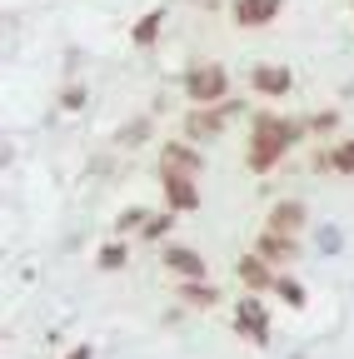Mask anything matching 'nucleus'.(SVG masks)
Wrapping results in <instances>:
<instances>
[{
	"label": "nucleus",
	"mask_w": 354,
	"mask_h": 359,
	"mask_svg": "<svg viewBox=\"0 0 354 359\" xmlns=\"http://www.w3.org/2000/svg\"><path fill=\"white\" fill-rule=\"evenodd\" d=\"M304 200H280L275 210H270V219H264V230H285V235H294L299 224H304Z\"/></svg>",
	"instance_id": "11"
},
{
	"label": "nucleus",
	"mask_w": 354,
	"mask_h": 359,
	"mask_svg": "<svg viewBox=\"0 0 354 359\" xmlns=\"http://www.w3.org/2000/svg\"><path fill=\"white\" fill-rule=\"evenodd\" d=\"M225 85H230V75H225V65H190V75H185V95L195 100V105H219L225 100Z\"/></svg>",
	"instance_id": "2"
},
{
	"label": "nucleus",
	"mask_w": 354,
	"mask_h": 359,
	"mask_svg": "<svg viewBox=\"0 0 354 359\" xmlns=\"http://www.w3.org/2000/svg\"><path fill=\"white\" fill-rule=\"evenodd\" d=\"M65 359H90V344H75V349H70Z\"/></svg>",
	"instance_id": "21"
},
{
	"label": "nucleus",
	"mask_w": 354,
	"mask_h": 359,
	"mask_svg": "<svg viewBox=\"0 0 354 359\" xmlns=\"http://www.w3.org/2000/svg\"><path fill=\"white\" fill-rule=\"evenodd\" d=\"M235 330H240L250 344H264V339H270V314H264V304L245 299V304L235 309Z\"/></svg>",
	"instance_id": "3"
},
{
	"label": "nucleus",
	"mask_w": 354,
	"mask_h": 359,
	"mask_svg": "<svg viewBox=\"0 0 354 359\" xmlns=\"http://www.w3.org/2000/svg\"><path fill=\"white\" fill-rule=\"evenodd\" d=\"M170 224H175V210L150 215V219H145V240H165V235H170Z\"/></svg>",
	"instance_id": "16"
},
{
	"label": "nucleus",
	"mask_w": 354,
	"mask_h": 359,
	"mask_svg": "<svg viewBox=\"0 0 354 359\" xmlns=\"http://www.w3.org/2000/svg\"><path fill=\"white\" fill-rule=\"evenodd\" d=\"M254 250L270 259V264H290L294 255H299V245H294V235H285V230H264L259 240H254Z\"/></svg>",
	"instance_id": "7"
},
{
	"label": "nucleus",
	"mask_w": 354,
	"mask_h": 359,
	"mask_svg": "<svg viewBox=\"0 0 354 359\" xmlns=\"http://www.w3.org/2000/svg\"><path fill=\"white\" fill-rule=\"evenodd\" d=\"M125 264V245H105L100 250V269H120Z\"/></svg>",
	"instance_id": "19"
},
{
	"label": "nucleus",
	"mask_w": 354,
	"mask_h": 359,
	"mask_svg": "<svg viewBox=\"0 0 354 359\" xmlns=\"http://www.w3.org/2000/svg\"><path fill=\"white\" fill-rule=\"evenodd\" d=\"M80 100H85V90H80V85H70L65 95H60V105H65V110H80Z\"/></svg>",
	"instance_id": "20"
},
{
	"label": "nucleus",
	"mask_w": 354,
	"mask_h": 359,
	"mask_svg": "<svg viewBox=\"0 0 354 359\" xmlns=\"http://www.w3.org/2000/svg\"><path fill=\"white\" fill-rule=\"evenodd\" d=\"M235 275H240V285H245L250 294H254V290H270V285H275V275H270V259H264L259 250H254V255H245V259L235 264Z\"/></svg>",
	"instance_id": "6"
},
{
	"label": "nucleus",
	"mask_w": 354,
	"mask_h": 359,
	"mask_svg": "<svg viewBox=\"0 0 354 359\" xmlns=\"http://www.w3.org/2000/svg\"><path fill=\"white\" fill-rule=\"evenodd\" d=\"M329 170H339V175H354V140H339V145L329 150Z\"/></svg>",
	"instance_id": "15"
},
{
	"label": "nucleus",
	"mask_w": 354,
	"mask_h": 359,
	"mask_svg": "<svg viewBox=\"0 0 354 359\" xmlns=\"http://www.w3.org/2000/svg\"><path fill=\"white\" fill-rule=\"evenodd\" d=\"M180 299H185L190 309H210V304H219V290L205 285V280H185V285H180Z\"/></svg>",
	"instance_id": "13"
},
{
	"label": "nucleus",
	"mask_w": 354,
	"mask_h": 359,
	"mask_svg": "<svg viewBox=\"0 0 354 359\" xmlns=\"http://www.w3.org/2000/svg\"><path fill=\"white\" fill-rule=\"evenodd\" d=\"M145 219H150V210H140V205H130L120 219H115V230L125 235V230H135V224H140V230H145Z\"/></svg>",
	"instance_id": "18"
},
{
	"label": "nucleus",
	"mask_w": 354,
	"mask_h": 359,
	"mask_svg": "<svg viewBox=\"0 0 354 359\" xmlns=\"http://www.w3.org/2000/svg\"><path fill=\"white\" fill-rule=\"evenodd\" d=\"M160 25H165V11H150V15L135 25V45H155V40H160Z\"/></svg>",
	"instance_id": "14"
},
{
	"label": "nucleus",
	"mask_w": 354,
	"mask_h": 359,
	"mask_svg": "<svg viewBox=\"0 0 354 359\" xmlns=\"http://www.w3.org/2000/svg\"><path fill=\"white\" fill-rule=\"evenodd\" d=\"M165 264H170V275H180V280H205V259L195 250H185V245H170Z\"/></svg>",
	"instance_id": "10"
},
{
	"label": "nucleus",
	"mask_w": 354,
	"mask_h": 359,
	"mask_svg": "<svg viewBox=\"0 0 354 359\" xmlns=\"http://www.w3.org/2000/svg\"><path fill=\"white\" fill-rule=\"evenodd\" d=\"M294 140H299V125H290V120H280V115H259V120H254V135H250V155H245L250 170L264 175Z\"/></svg>",
	"instance_id": "1"
},
{
	"label": "nucleus",
	"mask_w": 354,
	"mask_h": 359,
	"mask_svg": "<svg viewBox=\"0 0 354 359\" xmlns=\"http://www.w3.org/2000/svg\"><path fill=\"white\" fill-rule=\"evenodd\" d=\"M165 200H170V210H195L200 205L195 175H165Z\"/></svg>",
	"instance_id": "9"
},
{
	"label": "nucleus",
	"mask_w": 354,
	"mask_h": 359,
	"mask_svg": "<svg viewBox=\"0 0 354 359\" xmlns=\"http://www.w3.org/2000/svg\"><path fill=\"white\" fill-rule=\"evenodd\" d=\"M280 11H285V0H235V25L259 30V25H270Z\"/></svg>",
	"instance_id": "4"
},
{
	"label": "nucleus",
	"mask_w": 354,
	"mask_h": 359,
	"mask_svg": "<svg viewBox=\"0 0 354 359\" xmlns=\"http://www.w3.org/2000/svg\"><path fill=\"white\" fill-rule=\"evenodd\" d=\"M225 120H230V105H219V110H190V120H185V130L195 135V140H205V135H219L225 130Z\"/></svg>",
	"instance_id": "12"
},
{
	"label": "nucleus",
	"mask_w": 354,
	"mask_h": 359,
	"mask_svg": "<svg viewBox=\"0 0 354 359\" xmlns=\"http://www.w3.org/2000/svg\"><path fill=\"white\" fill-rule=\"evenodd\" d=\"M160 175H200V150H190V145H165V150H160Z\"/></svg>",
	"instance_id": "8"
},
{
	"label": "nucleus",
	"mask_w": 354,
	"mask_h": 359,
	"mask_svg": "<svg viewBox=\"0 0 354 359\" xmlns=\"http://www.w3.org/2000/svg\"><path fill=\"white\" fill-rule=\"evenodd\" d=\"M275 290H280V299H285V304H294V309L304 304V285H299V280H290V275H285V280H275Z\"/></svg>",
	"instance_id": "17"
},
{
	"label": "nucleus",
	"mask_w": 354,
	"mask_h": 359,
	"mask_svg": "<svg viewBox=\"0 0 354 359\" xmlns=\"http://www.w3.org/2000/svg\"><path fill=\"white\" fill-rule=\"evenodd\" d=\"M250 85L259 90V95H290L294 75H290V65H254L250 70Z\"/></svg>",
	"instance_id": "5"
}]
</instances>
